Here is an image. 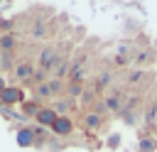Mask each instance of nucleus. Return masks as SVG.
Segmentation results:
<instances>
[{
    "label": "nucleus",
    "mask_w": 157,
    "mask_h": 152,
    "mask_svg": "<svg viewBox=\"0 0 157 152\" xmlns=\"http://www.w3.org/2000/svg\"><path fill=\"white\" fill-rule=\"evenodd\" d=\"M56 118H59V115H56L54 108H42V110L37 113V123H39V127H52Z\"/></svg>",
    "instance_id": "4"
},
{
    "label": "nucleus",
    "mask_w": 157,
    "mask_h": 152,
    "mask_svg": "<svg viewBox=\"0 0 157 152\" xmlns=\"http://www.w3.org/2000/svg\"><path fill=\"white\" fill-rule=\"evenodd\" d=\"M39 110H42V105L34 103V101H25V103H22V113H25V115H34V118H37Z\"/></svg>",
    "instance_id": "7"
},
{
    "label": "nucleus",
    "mask_w": 157,
    "mask_h": 152,
    "mask_svg": "<svg viewBox=\"0 0 157 152\" xmlns=\"http://www.w3.org/2000/svg\"><path fill=\"white\" fill-rule=\"evenodd\" d=\"M15 47V39H12V34H2L0 37V51L2 54H10V49Z\"/></svg>",
    "instance_id": "8"
},
{
    "label": "nucleus",
    "mask_w": 157,
    "mask_h": 152,
    "mask_svg": "<svg viewBox=\"0 0 157 152\" xmlns=\"http://www.w3.org/2000/svg\"><path fill=\"white\" fill-rule=\"evenodd\" d=\"M98 123H101V120H98V115H88V118H86V125H88V127H96Z\"/></svg>",
    "instance_id": "10"
},
{
    "label": "nucleus",
    "mask_w": 157,
    "mask_h": 152,
    "mask_svg": "<svg viewBox=\"0 0 157 152\" xmlns=\"http://www.w3.org/2000/svg\"><path fill=\"white\" fill-rule=\"evenodd\" d=\"M61 74H66V64H59V69H56V76H61Z\"/></svg>",
    "instance_id": "12"
},
{
    "label": "nucleus",
    "mask_w": 157,
    "mask_h": 152,
    "mask_svg": "<svg viewBox=\"0 0 157 152\" xmlns=\"http://www.w3.org/2000/svg\"><path fill=\"white\" fill-rule=\"evenodd\" d=\"M69 93H71V96H78V93H81V86H71V91H69Z\"/></svg>",
    "instance_id": "13"
},
{
    "label": "nucleus",
    "mask_w": 157,
    "mask_h": 152,
    "mask_svg": "<svg viewBox=\"0 0 157 152\" xmlns=\"http://www.w3.org/2000/svg\"><path fill=\"white\" fill-rule=\"evenodd\" d=\"M0 61H2V54H0Z\"/></svg>",
    "instance_id": "15"
},
{
    "label": "nucleus",
    "mask_w": 157,
    "mask_h": 152,
    "mask_svg": "<svg viewBox=\"0 0 157 152\" xmlns=\"http://www.w3.org/2000/svg\"><path fill=\"white\" fill-rule=\"evenodd\" d=\"M0 103H2L5 108L15 105V103H25V91H22L20 86H7V88L0 93Z\"/></svg>",
    "instance_id": "1"
},
{
    "label": "nucleus",
    "mask_w": 157,
    "mask_h": 152,
    "mask_svg": "<svg viewBox=\"0 0 157 152\" xmlns=\"http://www.w3.org/2000/svg\"><path fill=\"white\" fill-rule=\"evenodd\" d=\"M59 91H61V83H59L56 78L37 86V96H39V98H49V96H54V93H59Z\"/></svg>",
    "instance_id": "5"
},
{
    "label": "nucleus",
    "mask_w": 157,
    "mask_h": 152,
    "mask_svg": "<svg viewBox=\"0 0 157 152\" xmlns=\"http://www.w3.org/2000/svg\"><path fill=\"white\" fill-rule=\"evenodd\" d=\"M32 34H34V37H42V34H44V25H42V22H39V25H34Z\"/></svg>",
    "instance_id": "11"
},
{
    "label": "nucleus",
    "mask_w": 157,
    "mask_h": 152,
    "mask_svg": "<svg viewBox=\"0 0 157 152\" xmlns=\"http://www.w3.org/2000/svg\"><path fill=\"white\" fill-rule=\"evenodd\" d=\"M32 74H34V69H32V64H29V61H22V64H17V69H15V76H17V81H29V78H32Z\"/></svg>",
    "instance_id": "6"
},
{
    "label": "nucleus",
    "mask_w": 157,
    "mask_h": 152,
    "mask_svg": "<svg viewBox=\"0 0 157 152\" xmlns=\"http://www.w3.org/2000/svg\"><path fill=\"white\" fill-rule=\"evenodd\" d=\"M66 108H71V103H69V101H59V103L54 105V110H56V115H59V110H66Z\"/></svg>",
    "instance_id": "9"
},
{
    "label": "nucleus",
    "mask_w": 157,
    "mask_h": 152,
    "mask_svg": "<svg viewBox=\"0 0 157 152\" xmlns=\"http://www.w3.org/2000/svg\"><path fill=\"white\" fill-rule=\"evenodd\" d=\"M52 132L59 135V137H66V135L74 132V123H71L66 115H59V118L54 120V125H52Z\"/></svg>",
    "instance_id": "3"
},
{
    "label": "nucleus",
    "mask_w": 157,
    "mask_h": 152,
    "mask_svg": "<svg viewBox=\"0 0 157 152\" xmlns=\"http://www.w3.org/2000/svg\"><path fill=\"white\" fill-rule=\"evenodd\" d=\"M15 140H17L20 147H34V145H37V127L22 125V127L17 130V135H15Z\"/></svg>",
    "instance_id": "2"
},
{
    "label": "nucleus",
    "mask_w": 157,
    "mask_h": 152,
    "mask_svg": "<svg viewBox=\"0 0 157 152\" xmlns=\"http://www.w3.org/2000/svg\"><path fill=\"white\" fill-rule=\"evenodd\" d=\"M5 88H7V83H5V78H2V76H0V93H2V91H5Z\"/></svg>",
    "instance_id": "14"
},
{
    "label": "nucleus",
    "mask_w": 157,
    "mask_h": 152,
    "mask_svg": "<svg viewBox=\"0 0 157 152\" xmlns=\"http://www.w3.org/2000/svg\"><path fill=\"white\" fill-rule=\"evenodd\" d=\"M0 105H2V103H0Z\"/></svg>",
    "instance_id": "16"
}]
</instances>
